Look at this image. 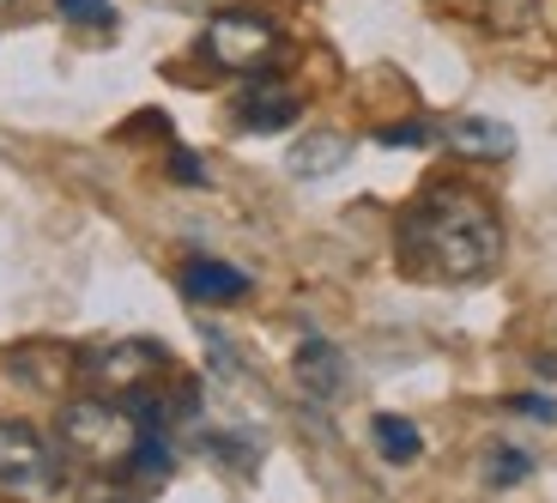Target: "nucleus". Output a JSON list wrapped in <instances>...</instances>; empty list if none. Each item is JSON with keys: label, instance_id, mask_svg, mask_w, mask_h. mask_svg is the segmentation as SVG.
Segmentation results:
<instances>
[{"label": "nucleus", "instance_id": "nucleus-8", "mask_svg": "<svg viewBox=\"0 0 557 503\" xmlns=\"http://www.w3.org/2000/svg\"><path fill=\"white\" fill-rule=\"evenodd\" d=\"M297 382H304L315 401H339V394H346V358H339L334 340L304 334V346H297Z\"/></svg>", "mask_w": 557, "mask_h": 503}, {"label": "nucleus", "instance_id": "nucleus-11", "mask_svg": "<svg viewBox=\"0 0 557 503\" xmlns=\"http://www.w3.org/2000/svg\"><path fill=\"white\" fill-rule=\"evenodd\" d=\"M528 474H533V455H528V449H509V443L485 449V486H521Z\"/></svg>", "mask_w": 557, "mask_h": 503}, {"label": "nucleus", "instance_id": "nucleus-1", "mask_svg": "<svg viewBox=\"0 0 557 503\" xmlns=\"http://www.w3.org/2000/svg\"><path fill=\"white\" fill-rule=\"evenodd\" d=\"M394 255H400L406 280L479 285L503 261V212L491 207V195H479L467 182H431L400 212Z\"/></svg>", "mask_w": 557, "mask_h": 503}, {"label": "nucleus", "instance_id": "nucleus-12", "mask_svg": "<svg viewBox=\"0 0 557 503\" xmlns=\"http://www.w3.org/2000/svg\"><path fill=\"white\" fill-rule=\"evenodd\" d=\"M55 7H61V19H67V25H79V30H110L115 25L110 0H55Z\"/></svg>", "mask_w": 557, "mask_h": 503}, {"label": "nucleus", "instance_id": "nucleus-6", "mask_svg": "<svg viewBox=\"0 0 557 503\" xmlns=\"http://www.w3.org/2000/svg\"><path fill=\"white\" fill-rule=\"evenodd\" d=\"M182 297L188 304H243L249 273L231 261H212V255H195V261H182Z\"/></svg>", "mask_w": 557, "mask_h": 503}, {"label": "nucleus", "instance_id": "nucleus-4", "mask_svg": "<svg viewBox=\"0 0 557 503\" xmlns=\"http://www.w3.org/2000/svg\"><path fill=\"white\" fill-rule=\"evenodd\" d=\"M152 370H170L164 346H152V340H134V346H110L91 358V377H98L103 394H158L152 389Z\"/></svg>", "mask_w": 557, "mask_h": 503}, {"label": "nucleus", "instance_id": "nucleus-5", "mask_svg": "<svg viewBox=\"0 0 557 503\" xmlns=\"http://www.w3.org/2000/svg\"><path fill=\"white\" fill-rule=\"evenodd\" d=\"M297 115H304V98H297L285 79L255 73V79L237 91V127L243 134H273V127H292Z\"/></svg>", "mask_w": 557, "mask_h": 503}, {"label": "nucleus", "instance_id": "nucleus-13", "mask_svg": "<svg viewBox=\"0 0 557 503\" xmlns=\"http://www.w3.org/2000/svg\"><path fill=\"white\" fill-rule=\"evenodd\" d=\"M443 127H431V122H394V127H382V146H431Z\"/></svg>", "mask_w": 557, "mask_h": 503}, {"label": "nucleus", "instance_id": "nucleus-14", "mask_svg": "<svg viewBox=\"0 0 557 503\" xmlns=\"http://www.w3.org/2000/svg\"><path fill=\"white\" fill-rule=\"evenodd\" d=\"M509 406H516V413H533L540 425H552V419H557V401H545V394H516Z\"/></svg>", "mask_w": 557, "mask_h": 503}, {"label": "nucleus", "instance_id": "nucleus-7", "mask_svg": "<svg viewBox=\"0 0 557 503\" xmlns=\"http://www.w3.org/2000/svg\"><path fill=\"white\" fill-rule=\"evenodd\" d=\"M436 140L460 158H509L516 152V127L497 122V115H455V122H443Z\"/></svg>", "mask_w": 557, "mask_h": 503}, {"label": "nucleus", "instance_id": "nucleus-10", "mask_svg": "<svg viewBox=\"0 0 557 503\" xmlns=\"http://www.w3.org/2000/svg\"><path fill=\"white\" fill-rule=\"evenodd\" d=\"M351 140H339V134H309V140L292 146V176H327L334 164H346Z\"/></svg>", "mask_w": 557, "mask_h": 503}, {"label": "nucleus", "instance_id": "nucleus-3", "mask_svg": "<svg viewBox=\"0 0 557 503\" xmlns=\"http://www.w3.org/2000/svg\"><path fill=\"white\" fill-rule=\"evenodd\" d=\"M61 479H67V455H61L37 425L0 419V486H7V491H30V498H49Z\"/></svg>", "mask_w": 557, "mask_h": 503}, {"label": "nucleus", "instance_id": "nucleus-2", "mask_svg": "<svg viewBox=\"0 0 557 503\" xmlns=\"http://www.w3.org/2000/svg\"><path fill=\"white\" fill-rule=\"evenodd\" d=\"M200 49H207L212 68L255 79V73H267V68L278 61L285 37H278V25H273L267 13H255V7H224V13H212V25H207V37H200Z\"/></svg>", "mask_w": 557, "mask_h": 503}, {"label": "nucleus", "instance_id": "nucleus-9", "mask_svg": "<svg viewBox=\"0 0 557 503\" xmlns=\"http://www.w3.org/2000/svg\"><path fill=\"white\" fill-rule=\"evenodd\" d=\"M376 449H382V462H394V467H406V462H418L424 455V437H418V425L412 419H400V413H376Z\"/></svg>", "mask_w": 557, "mask_h": 503}, {"label": "nucleus", "instance_id": "nucleus-15", "mask_svg": "<svg viewBox=\"0 0 557 503\" xmlns=\"http://www.w3.org/2000/svg\"><path fill=\"white\" fill-rule=\"evenodd\" d=\"M0 7H25V0H0Z\"/></svg>", "mask_w": 557, "mask_h": 503}]
</instances>
